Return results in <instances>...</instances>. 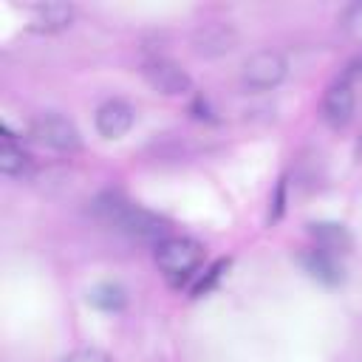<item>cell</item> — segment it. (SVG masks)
Segmentation results:
<instances>
[{
	"instance_id": "ba28073f",
	"label": "cell",
	"mask_w": 362,
	"mask_h": 362,
	"mask_svg": "<svg viewBox=\"0 0 362 362\" xmlns=\"http://www.w3.org/2000/svg\"><path fill=\"white\" fill-rule=\"evenodd\" d=\"M136 122V110L130 102L124 99H107L99 105L96 110V130L105 136V139H119L124 136Z\"/></svg>"
},
{
	"instance_id": "52a82bcc",
	"label": "cell",
	"mask_w": 362,
	"mask_h": 362,
	"mask_svg": "<svg viewBox=\"0 0 362 362\" xmlns=\"http://www.w3.org/2000/svg\"><path fill=\"white\" fill-rule=\"evenodd\" d=\"M354 107H356V96H354L351 82L345 79L334 82L322 96V119L331 127H345L354 119Z\"/></svg>"
},
{
	"instance_id": "6da1fadb",
	"label": "cell",
	"mask_w": 362,
	"mask_h": 362,
	"mask_svg": "<svg viewBox=\"0 0 362 362\" xmlns=\"http://www.w3.org/2000/svg\"><path fill=\"white\" fill-rule=\"evenodd\" d=\"M90 212L99 223H105V226H110V229H116L124 238L139 240V243H156L158 246L161 240L170 238V223L164 218H158L150 209L133 206L119 192H99L90 201Z\"/></svg>"
},
{
	"instance_id": "5b68a950",
	"label": "cell",
	"mask_w": 362,
	"mask_h": 362,
	"mask_svg": "<svg viewBox=\"0 0 362 362\" xmlns=\"http://www.w3.org/2000/svg\"><path fill=\"white\" fill-rule=\"evenodd\" d=\"M141 74H144L147 85H150L153 90L164 93V96H184V93L192 90L189 74H187L178 62H173V59H167V57H153V59H147L144 68H141Z\"/></svg>"
},
{
	"instance_id": "5bb4252c",
	"label": "cell",
	"mask_w": 362,
	"mask_h": 362,
	"mask_svg": "<svg viewBox=\"0 0 362 362\" xmlns=\"http://www.w3.org/2000/svg\"><path fill=\"white\" fill-rule=\"evenodd\" d=\"M226 266H229V260H218V263H212V266L206 269L204 280H201V283L192 288V294H195V297H201V294H209V291H212V286L221 280V274H223V269H226Z\"/></svg>"
},
{
	"instance_id": "8992f818",
	"label": "cell",
	"mask_w": 362,
	"mask_h": 362,
	"mask_svg": "<svg viewBox=\"0 0 362 362\" xmlns=\"http://www.w3.org/2000/svg\"><path fill=\"white\" fill-rule=\"evenodd\" d=\"M235 45H238V34H235V28L226 25V23H218V20H215V23H204V25H198V28L192 31V48H195V54H201V57L215 59V57L229 54Z\"/></svg>"
},
{
	"instance_id": "4fadbf2b",
	"label": "cell",
	"mask_w": 362,
	"mask_h": 362,
	"mask_svg": "<svg viewBox=\"0 0 362 362\" xmlns=\"http://www.w3.org/2000/svg\"><path fill=\"white\" fill-rule=\"evenodd\" d=\"M88 303L96 305L99 311H122L124 303H127V294L116 283H99L88 291Z\"/></svg>"
},
{
	"instance_id": "9a60e30c",
	"label": "cell",
	"mask_w": 362,
	"mask_h": 362,
	"mask_svg": "<svg viewBox=\"0 0 362 362\" xmlns=\"http://www.w3.org/2000/svg\"><path fill=\"white\" fill-rule=\"evenodd\" d=\"M283 189H286V184L280 181L277 184V195H274V212H272V218H280V212H283V201H286L283 198Z\"/></svg>"
},
{
	"instance_id": "3957f363",
	"label": "cell",
	"mask_w": 362,
	"mask_h": 362,
	"mask_svg": "<svg viewBox=\"0 0 362 362\" xmlns=\"http://www.w3.org/2000/svg\"><path fill=\"white\" fill-rule=\"evenodd\" d=\"M31 136L57 150V153H76L82 147V139H79V130L71 119L59 116V113H40L34 122H31Z\"/></svg>"
},
{
	"instance_id": "30bf717a",
	"label": "cell",
	"mask_w": 362,
	"mask_h": 362,
	"mask_svg": "<svg viewBox=\"0 0 362 362\" xmlns=\"http://www.w3.org/2000/svg\"><path fill=\"white\" fill-rule=\"evenodd\" d=\"M31 170H34L31 156L20 144H14L11 133L6 130L3 139H0V173L8 175V178H28Z\"/></svg>"
},
{
	"instance_id": "8fae6325",
	"label": "cell",
	"mask_w": 362,
	"mask_h": 362,
	"mask_svg": "<svg viewBox=\"0 0 362 362\" xmlns=\"http://www.w3.org/2000/svg\"><path fill=\"white\" fill-rule=\"evenodd\" d=\"M74 20V8L68 3H40L31 8V25L37 31H62Z\"/></svg>"
},
{
	"instance_id": "7c38bea8",
	"label": "cell",
	"mask_w": 362,
	"mask_h": 362,
	"mask_svg": "<svg viewBox=\"0 0 362 362\" xmlns=\"http://www.w3.org/2000/svg\"><path fill=\"white\" fill-rule=\"evenodd\" d=\"M303 266H305V272H308L314 280H320V283H325V286H337V283H342V277H345L342 266L337 263V255H328V252H322V249H314V252L303 255Z\"/></svg>"
},
{
	"instance_id": "9c48e42d",
	"label": "cell",
	"mask_w": 362,
	"mask_h": 362,
	"mask_svg": "<svg viewBox=\"0 0 362 362\" xmlns=\"http://www.w3.org/2000/svg\"><path fill=\"white\" fill-rule=\"evenodd\" d=\"M311 238L317 240V246L328 255H348L354 249V235L348 232V226L334 223V221H322V223H311Z\"/></svg>"
},
{
	"instance_id": "277c9868",
	"label": "cell",
	"mask_w": 362,
	"mask_h": 362,
	"mask_svg": "<svg viewBox=\"0 0 362 362\" xmlns=\"http://www.w3.org/2000/svg\"><path fill=\"white\" fill-rule=\"evenodd\" d=\"M286 57L277 54V51H257L252 54L246 62H243V85L249 90H269V88H277L283 79H286Z\"/></svg>"
},
{
	"instance_id": "7a4b0ae2",
	"label": "cell",
	"mask_w": 362,
	"mask_h": 362,
	"mask_svg": "<svg viewBox=\"0 0 362 362\" xmlns=\"http://www.w3.org/2000/svg\"><path fill=\"white\" fill-rule=\"evenodd\" d=\"M156 263L173 288H181L204 263V246L192 238H167L156 246Z\"/></svg>"
}]
</instances>
